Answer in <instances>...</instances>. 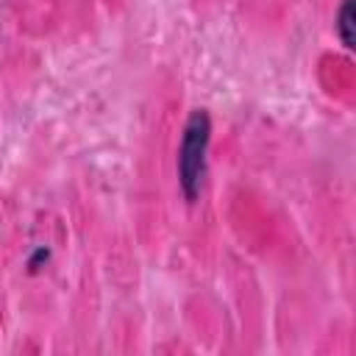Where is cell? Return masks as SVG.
I'll use <instances>...</instances> for the list:
<instances>
[{
	"mask_svg": "<svg viewBox=\"0 0 356 356\" xmlns=\"http://www.w3.org/2000/svg\"><path fill=\"white\" fill-rule=\"evenodd\" d=\"M209 139H211V117L206 108H195L184 125L181 145H178V186L186 203H195L203 189L206 170H209L206 164Z\"/></svg>",
	"mask_w": 356,
	"mask_h": 356,
	"instance_id": "6da1fadb",
	"label": "cell"
},
{
	"mask_svg": "<svg viewBox=\"0 0 356 356\" xmlns=\"http://www.w3.org/2000/svg\"><path fill=\"white\" fill-rule=\"evenodd\" d=\"M334 31H337L339 42L350 50V47H353V0H342V3H339Z\"/></svg>",
	"mask_w": 356,
	"mask_h": 356,
	"instance_id": "7a4b0ae2",
	"label": "cell"
},
{
	"mask_svg": "<svg viewBox=\"0 0 356 356\" xmlns=\"http://www.w3.org/2000/svg\"><path fill=\"white\" fill-rule=\"evenodd\" d=\"M47 259H50V250H47V248H36V253L28 259V267H31V270H39V264L47 261Z\"/></svg>",
	"mask_w": 356,
	"mask_h": 356,
	"instance_id": "3957f363",
	"label": "cell"
}]
</instances>
